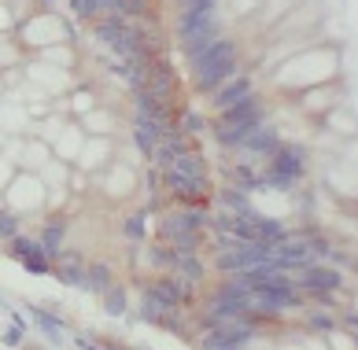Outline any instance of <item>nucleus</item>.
Segmentation results:
<instances>
[{"mask_svg": "<svg viewBox=\"0 0 358 350\" xmlns=\"http://www.w3.org/2000/svg\"><path fill=\"white\" fill-rule=\"evenodd\" d=\"M270 89H281V96H296L303 89L340 82V48L329 41H314L307 48H299L296 56H288L277 71L266 74Z\"/></svg>", "mask_w": 358, "mask_h": 350, "instance_id": "f257e3e1", "label": "nucleus"}, {"mask_svg": "<svg viewBox=\"0 0 358 350\" xmlns=\"http://www.w3.org/2000/svg\"><path fill=\"white\" fill-rule=\"evenodd\" d=\"M185 63H189L192 89L200 92V96H207L210 89H218L225 78H233L236 71H244V66H255V59H244V41L233 34L210 41L207 48L192 52V56H185Z\"/></svg>", "mask_w": 358, "mask_h": 350, "instance_id": "f03ea898", "label": "nucleus"}, {"mask_svg": "<svg viewBox=\"0 0 358 350\" xmlns=\"http://www.w3.org/2000/svg\"><path fill=\"white\" fill-rule=\"evenodd\" d=\"M163 188H166V199H174V203H210L215 173H210L207 159L196 147H189L181 159H174L163 170Z\"/></svg>", "mask_w": 358, "mask_h": 350, "instance_id": "7ed1b4c3", "label": "nucleus"}, {"mask_svg": "<svg viewBox=\"0 0 358 350\" xmlns=\"http://www.w3.org/2000/svg\"><path fill=\"white\" fill-rule=\"evenodd\" d=\"M307 177H314V152L307 140H285L277 155L262 166V188H270V192H303V188H310Z\"/></svg>", "mask_w": 358, "mask_h": 350, "instance_id": "20e7f679", "label": "nucleus"}, {"mask_svg": "<svg viewBox=\"0 0 358 350\" xmlns=\"http://www.w3.org/2000/svg\"><path fill=\"white\" fill-rule=\"evenodd\" d=\"M270 115H273V100L266 96V92H259V96L236 103V107H229V111L210 115V129L207 133H210V140H215L222 152H233V147L241 144L255 126L266 122Z\"/></svg>", "mask_w": 358, "mask_h": 350, "instance_id": "39448f33", "label": "nucleus"}, {"mask_svg": "<svg viewBox=\"0 0 358 350\" xmlns=\"http://www.w3.org/2000/svg\"><path fill=\"white\" fill-rule=\"evenodd\" d=\"M233 34V19L225 15V8L215 11H178L174 19V45L181 48V56H192V52L207 48L210 41Z\"/></svg>", "mask_w": 358, "mask_h": 350, "instance_id": "423d86ee", "label": "nucleus"}, {"mask_svg": "<svg viewBox=\"0 0 358 350\" xmlns=\"http://www.w3.org/2000/svg\"><path fill=\"white\" fill-rule=\"evenodd\" d=\"M92 192H100L108 203H129L141 192V166L126 163L122 155L108 163L100 173H92Z\"/></svg>", "mask_w": 358, "mask_h": 350, "instance_id": "0eeeda50", "label": "nucleus"}, {"mask_svg": "<svg viewBox=\"0 0 358 350\" xmlns=\"http://www.w3.org/2000/svg\"><path fill=\"white\" fill-rule=\"evenodd\" d=\"M259 92H266V78H262L255 66H244V71H236L233 78H225L218 89L207 92V115H222L236 103L259 96Z\"/></svg>", "mask_w": 358, "mask_h": 350, "instance_id": "6e6552de", "label": "nucleus"}, {"mask_svg": "<svg viewBox=\"0 0 358 350\" xmlns=\"http://www.w3.org/2000/svg\"><path fill=\"white\" fill-rule=\"evenodd\" d=\"M4 207L15 210L19 218H30V214H45V199H48V188L45 181L37 177L34 170H15V177L8 181L4 188Z\"/></svg>", "mask_w": 358, "mask_h": 350, "instance_id": "1a4fd4ad", "label": "nucleus"}, {"mask_svg": "<svg viewBox=\"0 0 358 350\" xmlns=\"http://www.w3.org/2000/svg\"><path fill=\"white\" fill-rule=\"evenodd\" d=\"M296 111L307 118V122H322V118L333 111V107H340L343 103V85L340 82H325V85H314V89H303V92H296V96L288 100Z\"/></svg>", "mask_w": 358, "mask_h": 350, "instance_id": "9d476101", "label": "nucleus"}, {"mask_svg": "<svg viewBox=\"0 0 358 350\" xmlns=\"http://www.w3.org/2000/svg\"><path fill=\"white\" fill-rule=\"evenodd\" d=\"M155 214L148 203L144 207H129L118 214V236H122V244L134 251V247H144L148 240H155Z\"/></svg>", "mask_w": 358, "mask_h": 350, "instance_id": "9b49d317", "label": "nucleus"}, {"mask_svg": "<svg viewBox=\"0 0 358 350\" xmlns=\"http://www.w3.org/2000/svg\"><path fill=\"white\" fill-rule=\"evenodd\" d=\"M4 251L15 258L26 273H34V277H48L52 273V258L45 254V247H41V240L37 236H30V233H19V236H11L8 244H4Z\"/></svg>", "mask_w": 358, "mask_h": 350, "instance_id": "f8f14e48", "label": "nucleus"}, {"mask_svg": "<svg viewBox=\"0 0 358 350\" xmlns=\"http://www.w3.org/2000/svg\"><path fill=\"white\" fill-rule=\"evenodd\" d=\"M34 236L41 240V247H45L48 258H56V254H63V251L71 247V218L63 210H48Z\"/></svg>", "mask_w": 358, "mask_h": 350, "instance_id": "ddd939ff", "label": "nucleus"}, {"mask_svg": "<svg viewBox=\"0 0 358 350\" xmlns=\"http://www.w3.org/2000/svg\"><path fill=\"white\" fill-rule=\"evenodd\" d=\"M178 89H181V74L174 71V63L166 56L148 59V82H144V92H152L159 100H174L178 103Z\"/></svg>", "mask_w": 358, "mask_h": 350, "instance_id": "4468645a", "label": "nucleus"}, {"mask_svg": "<svg viewBox=\"0 0 358 350\" xmlns=\"http://www.w3.org/2000/svg\"><path fill=\"white\" fill-rule=\"evenodd\" d=\"M85 265H89V254H82L78 247H67L63 254L52 258V273L63 288H82L85 291Z\"/></svg>", "mask_w": 358, "mask_h": 350, "instance_id": "2eb2a0df", "label": "nucleus"}, {"mask_svg": "<svg viewBox=\"0 0 358 350\" xmlns=\"http://www.w3.org/2000/svg\"><path fill=\"white\" fill-rule=\"evenodd\" d=\"M118 159V147H115V137H85L82 144V155H78V170H85L89 177L92 173H100L108 163H115Z\"/></svg>", "mask_w": 358, "mask_h": 350, "instance_id": "dca6fc26", "label": "nucleus"}, {"mask_svg": "<svg viewBox=\"0 0 358 350\" xmlns=\"http://www.w3.org/2000/svg\"><path fill=\"white\" fill-rule=\"evenodd\" d=\"M170 273L181 277L189 288L203 291V288H207V280L215 277V269H210L207 251H203V254H178V262H174V269H170Z\"/></svg>", "mask_w": 358, "mask_h": 350, "instance_id": "f3484780", "label": "nucleus"}, {"mask_svg": "<svg viewBox=\"0 0 358 350\" xmlns=\"http://www.w3.org/2000/svg\"><path fill=\"white\" fill-rule=\"evenodd\" d=\"M85 137L89 133L78 126V118H71L67 126H63V133L56 140H52V155L59 159V163H67V166H74L78 163V155H82V144H85Z\"/></svg>", "mask_w": 358, "mask_h": 350, "instance_id": "a211bd4d", "label": "nucleus"}, {"mask_svg": "<svg viewBox=\"0 0 358 350\" xmlns=\"http://www.w3.org/2000/svg\"><path fill=\"white\" fill-rule=\"evenodd\" d=\"M26 317H30V325L37 332H45L52 343H67L71 335H67V321H63L56 309H45V306H34V302H26Z\"/></svg>", "mask_w": 358, "mask_h": 350, "instance_id": "6ab92c4d", "label": "nucleus"}, {"mask_svg": "<svg viewBox=\"0 0 358 350\" xmlns=\"http://www.w3.org/2000/svg\"><path fill=\"white\" fill-rule=\"evenodd\" d=\"M115 284H118L115 262L111 258H89V265H85V291L100 299V295L108 291V288H115Z\"/></svg>", "mask_w": 358, "mask_h": 350, "instance_id": "aec40b11", "label": "nucleus"}, {"mask_svg": "<svg viewBox=\"0 0 358 350\" xmlns=\"http://www.w3.org/2000/svg\"><path fill=\"white\" fill-rule=\"evenodd\" d=\"M303 0H262V4L251 11V15L244 19L248 26H255V30H270V26L281 19V15H288L292 8H299Z\"/></svg>", "mask_w": 358, "mask_h": 350, "instance_id": "412c9836", "label": "nucleus"}, {"mask_svg": "<svg viewBox=\"0 0 358 350\" xmlns=\"http://www.w3.org/2000/svg\"><path fill=\"white\" fill-rule=\"evenodd\" d=\"M317 126H322L325 133H333L336 140H355V137H358V118H355L343 103H340V107H333V111H329Z\"/></svg>", "mask_w": 358, "mask_h": 350, "instance_id": "4be33fe9", "label": "nucleus"}, {"mask_svg": "<svg viewBox=\"0 0 358 350\" xmlns=\"http://www.w3.org/2000/svg\"><path fill=\"white\" fill-rule=\"evenodd\" d=\"M78 126H82L85 133H89V137H115V133H118V122H115V111H111V107H92V111L89 115H82V118H78Z\"/></svg>", "mask_w": 358, "mask_h": 350, "instance_id": "5701e85b", "label": "nucleus"}, {"mask_svg": "<svg viewBox=\"0 0 358 350\" xmlns=\"http://www.w3.org/2000/svg\"><path fill=\"white\" fill-rule=\"evenodd\" d=\"M174 126H178L189 140H196V137H203V133L210 129V115H207V111H192V107H181Z\"/></svg>", "mask_w": 358, "mask_h": 350, "instance_id": "b1692460", "label": "nucleus"}, {"mask_svg": "<svg viewBox=\"0 0 358 350\" xmlns=\"http://www.w3.org/2000/svg\"><path fill=\"white\" fill-rule=\"evenodd\" d=\"M37 59L59 66V71H74V66H78V48H74V41H63V45L41 48V52H37Z\"/></svg>", "mask_w": 358, "mask_h": 350, "instance_id": "393cba45", "label": "nucleus"}, {"mask_svg": "<svg viewBox=\"0 0 358 350\" xmlns=\"http://www.w3.org/2000/svg\"><path fill=\"white\" fill-rule=\"evenodd\" d=\"M100 306H103V314H108V317H126L129 314V288L118 280L115 288H108L100 295Z\"/></svg>", "mask_w": 358, "mask_h": 350, "instance_id": "a878e982", "label": "nucleus"}, {"mask_svg": "<svg viewBox=\"0 0 358 350\" xmlns=\"http://www.w3.org/2000/svg\"><path fill=\"white\" fill-rule=\"evenodd\" d=\"M37 177L45 181V188H48V192H52V188H67V177H71V166H67V163H59V159L52 155L48 163H45L41 170H37Z\"/></svg>", "mask_w": 358, "mask_h": 350, "instance_id": "bb28decb", "label": "nucleus"}, {"mask_svg": "<svg viewBox=\"0 0 358 350\" xmlns=\"http://www.w3.org/2000/svg\"><path fill=\"white\" fill-rule=\"evenodd\" d=\"M19 233H22V218L15 210H8L4 199H0V244H8V240L19 236Z\"/></svg>", "mask_w": 358, "mask_h": 350, "instance_id": "cd10ccee", "label": "nucleus"}, {"mask_svg": "<svg viewBox=\"0 0 358 350\" xmlns=\"http://www.w3.org/2000/svg\"><path fill=\"white\" fill-rule=\"evenodd\" d=\"M15 26H19V15L11 11L8 0H0V37H15Z\"/></svg>", "mask_w": 358, "mask_h": 350, "instance_id": "c85d7f7f", "label": "nucleus"}, {"mask_svg": "<svg viewBox=\"0 0 358 350\" xmlns=\"http://www.w3.org/2000/svg\"><path fill=\"white\" fill-rule=\"evenodd\" d=\"M178 11H215L222 8V0H174Z\"/></svg>", "mask_w": 358, "mask_h": 350, "instance_id": "c756f323", "label": "nucleus"}, {"mask_svg": "<svg viewBox=\"0 0 358 350\" xmlns=\"http://www.w3.org/2000/svg\"><path fill=\"white\" fill-rule=\"evenodd\" d=\"M15 163H11V155L4 152V147H0V196H4V188H8V181L15 177Z\"/></svg>", "mask_w": 358, "mask_h": 350, "instance_id": "7c9ffc66", "label": "nucleus"}, {"mask_svg": "<svg viewBox=\"0 0 358 350\" xmlns=\"http://www.w3.org/2000/svg\"><path fill=\"white\" fill-rule=\"evenodd\" d=\"M74 347L78 350H103L100 343H89V340H82V335H74Z\"/></svg>", "mask_w": 358, "mask_h": 350, "instance_id": "2f4dec72", "label": "nucleus"}]
</instances>
